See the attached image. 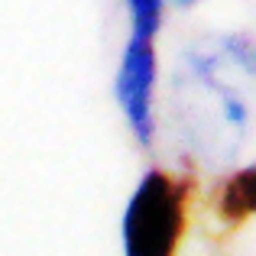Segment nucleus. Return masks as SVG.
Masks as SVG:
<instances>
[{"label": "nucleus", "mask_w": 256, "mask_h": 256, "mask_svg": "<svg viewBox=\"0 0 256 256\" xmlns=\"http://www.w3.org/2000/svg\"><path fill=\"white\" fill-rule=\"evenodd\" d=\"M185 182L150 169L124 208V256H175L185 230Z\"/></svg>", "instance_id": "f257e3e1"}, {"label": "nucleus", "mask_w": 256, "mask_h": 256, "mask_svg": "<svg viewBox=\"0 0 256 256\" xmlns=\"http://www.w3.org/2000/svg\"><path fill=\"white\" fill-rule=\"evenodd\" d=\"M117 104L130 124L133 136L143 146L152 143L156 133V114H152V98H156V36L152 32L130 30L124 52L117 65Z\"/></svg>", "instance_id": "f03ea898"}, {"label": "nucleus", "mask_w": 256, "mask_h": 256, "mask_svg": "<svg viewBox=\"0 0 256 256\" xmlns=\"http://www.w3.org/2000/svg\"><path fill=\"white\" fill-rule=\"evenodd\" d=\"M256 214V166H246L220 188V218L244 220Z\"/></svg>", "instance_id": "7ed1b4c3"}, {"label": "nucleus", "mask_w": 256, "mask_h": 256, "mask_svg": "<svg viewBox=\"0 0 256 256\" xmlns=\"http://www.w3.org/2000/svg\"><path fill=\"white\" fill-rule=\"evenodd\" d=\"M162 6H166V0H126L130 30L159 36V26H162Z\"/></svg>", "instance_id": "20e7f679"}, {"label": "nucleus", "mask_w": 256, "mask_h": 256, "mask_svg": "<svg viewBox=\"0 0 256 256\" xmlns=\"http://www.w3.org/2000/svg\"><path fill=\"white\" fill-rule=\"evenodd\" d=\"M178 6H192V4H198V0H175Z\"/></svg>", "instance_id": "39448f33"}]
</instances>
